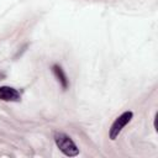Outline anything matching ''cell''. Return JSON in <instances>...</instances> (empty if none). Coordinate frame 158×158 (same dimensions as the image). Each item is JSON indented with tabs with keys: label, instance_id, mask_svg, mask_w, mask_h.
Returning <instances> with one entry per match:
<instances>
[{
	"label": "cell",
	"instance_id": "6da1fadb",
	"mask_svg": "<svg viewBox=\"0 0 158 158\" xmlns=\"http://www.w3.org/2000/svg\"><path fill=\"white\" fill-rule=\"evenodd\" d=\"M54 142L59 151L67 156V157H75L79 154V148L74 143V141L63 132H56L54 133Z\"/></svg>",
	"mask_w": 158,
	"mask_h": 158
},
{
	"label": "cell",
	"instance_id": "3957f363",
	"mask_svg": "<svg viewBox=\"0 0 158 158\" xmlns=\"http://www.w3.org/2000/svg\"><path fill=\"white\" fill-rule=\"evenodd\" d=\"M20 99H21V95L15 88L7 86V85L0 86V100H2V101H20Z\"/></svg>",
	"mask_w": 158,
	"mask_h": 158
},
{
	"label": "cell",
	"instance_id": "277c9868",
	"mask_svg": "<svg viewBox=\"0 0 158 158\" xmlns=\"http://www.w3.org/2000/svg\"><path fill=\"white\" fill-rule=\"evenodd\" d=\"M52 72H53L54 77L57 78L58 83H59V84L62 85V88L65 90V89L68 88V85H69V81H68V78H67V75H65L63 68H62L60 65H58V64H53V65H52Z\"/></svg>",
	"mask_w": 158,
	"mask_h": 158
},
{
	"label": "cell",
	"instance_id": "7a4b0ae2",
	"mask_svg": "<svg viewBox=\"0 0 158 158\" xmlns=\"http://www.w3.org/2000/svg\"><path fill=\"white\" fill-rule=\"evenodd\" d=\"M133 117V112L132 111H125L122 112L118 117H116V120L112 122L110 131H109V136L111 139H116L118 137V135L121 133V131L123 130V127L132 120Z\"/></svg>",
	"mask_w": 158,
	"mask_h": 158
}]
</instances>
